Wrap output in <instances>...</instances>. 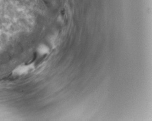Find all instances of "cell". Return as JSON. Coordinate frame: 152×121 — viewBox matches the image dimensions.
<instances>
[{
	"label": "cell",
	"instance_id": "cell-2",
	"mask_svg": "<svg viewBox=\"0 0 152 121\" xmlns=\"http://www.w3.org/2000/svg\"><path fill=\"white\" fill-rule=\"evenodd\" d=\"M38 52H39V54L43 55L48 53L49 52L48 48H47L46 46L42 45L39 46L38 49Z\"/></svg>",
	"mask_w": 152,
	"mask_h": 121
},
{
	"label": "cell",
	"instance_id": "cell-1",
	"mask_svg": "<svg viewBox=\"0 0 152 121\" xmlns=\"http://www.w3.org/2000/svg\"><path fill=\"white\" fill-rule=\"evenodd\" d=\"M35 65L33 63H30L27 65H22L18 66L13 71V74L17 76H21L26 74L34 69Z\"/></svg>",
	"mask_w": 152,
	"mask_h": 121
}]
</instances>
